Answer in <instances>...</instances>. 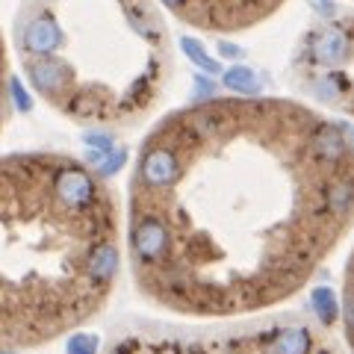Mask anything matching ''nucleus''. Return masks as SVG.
I'll return each instance as SVG.
<instances>
[{
    "label": "nucleus",
    "mask_w": 354,
    "mask_h": 354,
    "mask_svg": "<svg viewBox=\"0 0 354 354\" xmlns=\"http://www.w3.org/2000/svg\"><path fill=\"white\" fill-rule=\"evenodd\" d=\"M115 269L113 209L83 165L0 162V354L92 316Z\"/></svg>",
    "instance_id": "1"
},
{
    "label": "nucleus",
    "mask_w": 354,
    "mask_h": 354,
    "mask_svg": "<svg viewBox=\"0 0 354 354\" xmlns=\"http://www.w3.org/2000/svg\"><path fill=\"white\" fill-rule=\"evenodd\" d=\"M160 3L204 27L236 30L251 27L266 15H272L283 0H160Z\"/></svg>",
    "instance_id": "2"
},
{
    "label": "nucleus",
    "mask_w": 354,
    "mask_h": 354,
    "mask_svg": "<svg viewBox=\"0 0 354 354\" xmlns=\"http://www.w3.org/2000/svg\"><path fill=\"white\" fill-rule=\"evenodd\" d=\"M310 346V339L301 328H295V330H283V337L278 339V346L272 348V354H304Z\"/></svg>",
    "instance_id": "3"
},
{
    "label": "nucleus",
    "mask_w": 354,
    "mask_h": 354,
    "mask_svg": "<svg viewBox=\"0 0 354 354\" xmlns=\"http://www.w3.org/2000/svg\"><path fill=\"white\" fill-rule=\"evenodd\" d=\"M313 304H316V313H319V319H322L325 325L334 322L337 304H334V295H330V290H316L313 292Z\"/></svg>",
    "instance_id": "4"
},
{
    "label": "nucleus",
    "mask_w": 354,
    "mask_h": 354,
    "mask_svg": "<svg viewBox=\"0 0 354 354\" xmlns=\"http://www.w3.org/2000/svg\"><path fill=\"white\" fill-rule=\"evenodd\" d=\"M227 86L236 92H257V80H251L248 71H230L227 74Z\"/></svg>",
    "instance_id": "5"
}]
</instances>
